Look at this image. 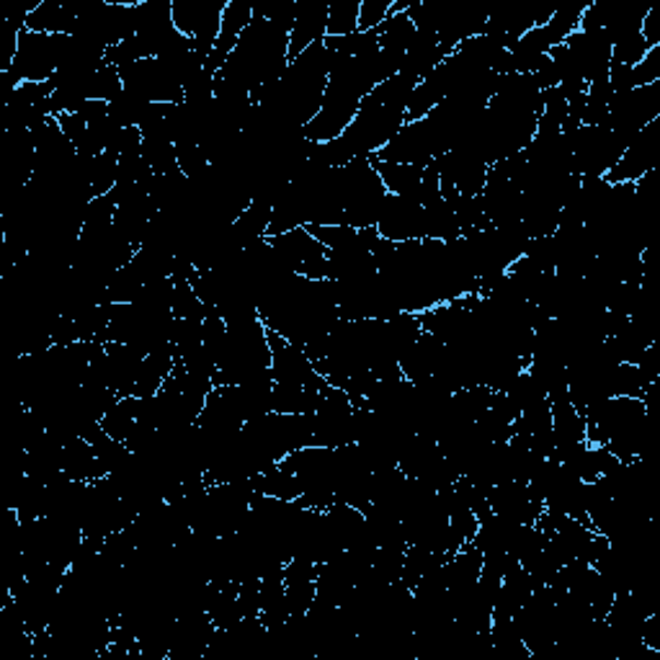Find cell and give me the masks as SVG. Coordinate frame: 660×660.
Instances as JSON below:
<instances>
[{
  "label": "cell",
  "instance_id": "26",
  "mask_svg": "<svg viewBox=\"0 0 660 660\" xmlns=\"http://www.w3.org/2000/svg\"><path fill=\"white\" fill-rule=\"evenodd\" d=\"M150 102L145 98L134 96V93L121 91L117 98L109 104V117L117 121L119 127H142V119H145Z\"/></svg>",
  "mask_w": 660,
  "mask_h": 660
},
{
  "label": "cell",
  "instance_id": "28",
  "mask_svg": "<svg viewBox=\"0 0 660 660\" xmlns=\"http://www.w3.org/2000/svg\"><path fill=\"white\" fill-rule=\"evenodd\" d=\"M121 91H125V85H121L119 68L104 64V68L98 70V73L93 75V81H91V102L111 104Z\"/></svg>",
  "mask_w": 660,
  "mask_h": 660
},
{
  "label": "cell",
  "instance_id": "21",
  "mask_svg": "<svg viewBox=\"0 0 660 660\" xmlns=\"http://www.w3.org/2000/svg\"><path fill=\"white\" fill-rule=\"evenodd\" d=\"M423 229H426L428 240H457L462 238V229H459L455 207H451L449 199H434L423 207Z\"/></svg>",
  "mask_w": 660,
  "mask_h": 660
},
{
  "label": "cell",
  "instance_id": "6",
  "mask_svg": "<svg viewBox=\"0 0 660 660\" xmlns=\"http://www.w3.org/2000/svg\"><path fill=\"white\" fill-rule=\"evenodd\" d=\"M121 85L127 93L145 98L150 104H181L184 102V85L176 81L165 64L157 57L125 64L119 68Z\"/></svg>",
  "mask_w": 660,
  "mask_h": 660
},
{
  "label": "cell",
  "instance_id": "7",
  "mask_svg": "<svg viewBox=\"0 0 660 660\" xmlns=\"http://www.w3.org/2000/svg\"><path fill=\"white\" fill-rule=\"evenodd\" d=\"M271 246L279 250V256L284 258V263L297 276L305 279H328V250L322 248L310 235L307 227L290 229V233L269 238Z\"/></svg>",
  "mask_w": 660,
  "mask_h": 660
},
{
  "label": "cell",
  "instance_id": "4",
  "mask_svg": "<svg viewBox=\"0 0 660 660\" xmlns=\"http://www.w3.org/2000/svg\"><path fill=\"white\" fill-rule=\"evenodd\" d=\"M349 444H356V405L339 387H328L313 413V447L339 449Z\"/></svg>",
  "mask_w": 660,
  "mask_h": 660
},
{
  "label": "cell",
  "instance_id": "9",
  "mask_svg": "<svg viewBox=\"0 0 660 660\" xmlns=\"http://www.w3.org/2000/svg\"><path fill=\"white\" fill-rule=\"evenodd\" d=\"M660 153V117L650 121L637 138L629 142L620 161L604 176L609 184H637L643 176L656 170Z\"/></svg>",
  "mask_w": 660,
  "mask_h": 660
},
{
  "label": "cell",
  "instance_id": "16",
  "mask_svg": "<svg viewBox=\"0 0 660 660\" xmlns=\"http://www.w3.org/2000/svg\"><path fill=\"white\" fill-rule=\"evenodd\" d=\"M449 55L451 49L439 45V39H436L434 34L415 32V39L411 42V47H408V52L403 57V70H400V73H408L413 75L415 81H423V78L432 75Z\"/></svg>",
  "mask_w": 660,
  "mask_h": 660
},
{
  "label": "cell",
  "instance_id": "13",
  "mask_svg": "<svg viewBox=\"0 0 660 660\" xmlns=\"http://www.w3.org/2000/svg\"><path fill=\"white\" fill-rule=\"evenodd\" d=\"M250 21H254V3H250V0H227L225 11H222L217 45H214L212 55L207 57L204 64L210 73H217L222 64L227 62V57L238 47V39L243 37V32H246Z\"/></svg>",
  "mask_w": 660,
  "mask_h": 660
},
{
  "label": "cell",
  "instance_id": "10",
  "mask_svg": "<svg viewBox=\"0 0 660 660\" xmlns=\"http://www.w3.org/2000/svg\"><path fill=\"white\" fill-rule=\"evenodd\" d=\"M375 227L377 233L390 243H408V240L426 238V229H423V207L419 202H413L411 197H394V193H387Z\"/></svg>",
  "mask_w": 660,
  "mask_h": 660
},
{
  "label": "cell",
  "instance_id": "8",
  "mask_svg": "<svg viewBox=\"0 0 660 660\" xmlns=\"http://www.w3.org/2000/svg\"><path fill=\"white\" fill-rule=\"evenodd\" d=\"M269 333V349H271V375H274L276 385H299L313 387V390H328V382L318 375L313 358L305 354V349L294 346V343L284 341L282 335Z\"/></svg>",
  "mask_w": 660,
  "mask_h": 660
},
{
  "label": "cell",
  "instance_id": "14",
  "mask_svg": "<svg viewBox=\"0 0 660 660\" xmlns=\"http://www.w3.org/2000/svg\"><path fill=\"white\" fill-rule=\"evenodd\" d=\"M487 500H491L493 514L504 516V519L514 521V523H537L540 519V514L544 511V506L540 500L532 498V493H529L527 483H498L493 485L491 495H487Z\"/></svg>",
  "mask_w": 660,
  "mask_h": 660
},
{
  "label": "cell",
  "instance_id": "12",
  "mask_svg": "<svg viewBox=\"0 0 660 660\" xmlns=\"http://www.w3.org/2000/svg\"><path fill=\"white\" fill-rule=\"evenodd\" d=\"M328 37V0H299L290 34V62Z\"/></svg>",
  "mask_w": 660,
  "mask_h": 660
},
{
  "label": "cell",
  "instance_id": "1",
  "mask_svg": "<svg viewBox=\"0 0 660 660\" xmlns=\"http://www.w3.org/2000/svg\"><path fill=\"white\" fill-rule=\"evenodd\" d=\"M339 174L343 193V225L354 229L375 227L387 199V189L372 157H356V161L339 168Z\"/></svg>",
  "mask_w": 660,
  "mask_h": 660
},
{
  "label": "cell",
  "instance_id": "29",
  "mask_svg": "<svg viewBox=\"0 0 660 660\" xmlns=\"http://www.w3.org/2000/svg\"><path fill=\"white\" fill-rule=\"evenodd\" d=\"M392 0H362L358 5V32H377L390 16Z\"/></svg>",
  "mask_w": 660,
  "mask_h": 660
},
{
  "label": "cell",
  "instance_id": "30",
  "mask_svg": "<svg viewBox=\"0 0 660 660\" xmlns=\"http://www.w3.org/2000/svg\"><path fill=\"white\" fill-rule=\"evenodd\" d=\"M650 45L643 39V34H635V37L620 42V45L612 47V62L616 64H627V68H635L637 62L643 60L645 55L650 52Z\"/></svg>",
  "mask_w": 660,
  "mask_h": 660
},
{
  "label": "cell",
  "instance_id": "23",
  "mask_svg": "<svg viewBox=\"0 0 660 660\" xmlns=\"http://www.w3.org/2000/svg\"><path fill=\"white\" fill-rule=\"evenodd\" d=\"M379 37V49H387V52L403 55L411 47V42L415 39V24L408 16V11H390V16L385 19V24L377 28Z\"/></svg>",
  "mask_w": 660,
  "mask_h": 660
},
{
  "label": "cell",
  "instance_id": "17",
  "mask_svg": "<svg viewBox=\"0 0 660 660\" xmlns=\"http://www.w3.org/2000/svg\"><path fill=\"white\" fill-rule=\"evenodd\" d=\"M75 21V0H42L39 9L28 13L26 28L37 34H73Z\"/></svg>",
  "mask_w": 660,
  "mask_h": 660
},
{
  "label": "cell",
  "instance_id": "19",
  "mask_svg": "<svg viewBox=\"0 0 660 660\" xmlns=\"http://www.w3.org/2000/svg\"><path fill=\"white\" fill-rule=\"evenodd\" d=\"M250 487L256 495H269L276 500H299L303 498V485H299L297 475H292L282 462L271 464L263 472H258L256 478H250Z\"/></svg>",
  "mask_w": 660,
  "mask_h": 660
},
{
  "label": "cell",
  "instance_id": "18",
  "mask_svg": "<svg viewBox=\"0 0 660 660\" xmlns=\"http://www.w3.org/2000/svg\"><path fill=\"white\" fill-rule=\"evenodd\" d=\"M62 470L64 475L70 480H78V483H93V480L106 478V470L96 455V447H93L91 441H85L83 436L64 444Z\"/></svg>",
  "mask_w": 660,
  "mask_h": 660
},
{
  "label": "cell",
  "instance_id": "20",
  "mask_svg": "<svg viewBox=\"0 0 660 660\" xmlns=\"http://www.w3.org/2000/svg\"><path fill=\"white\" fill-rule=\"evenodd\" d=\"M322 400L320 390L299 385H274V394H271V411L284 415H310L318 411Z\"/></svg>",
  "mask_w": 660,
  "mask_h": 660
},
{
  "label": "cell",
  "instance_id": "2",
  "mask_svg": "<svg viewBox=\"0 0 660 660\" xmlns=\"http://www.w3.org/2000/svg\"><path fill=\"white\" fill-rule=\"evenodd\" d=\"M405 114L408 106H358L354 121L339 138L346 155L351 161L375 157L408 125Z\"/></svg>",
  "mask_w": 660,
  "mask_h": 660
},
{
  "label": "cell",
  "instance_id": "3",
  "mask_svg": "<svg viewBox=\"0 0 660 660\" xmlns=\"http://www.w3.org/2000/svg\"><path fill=\"white\" fill-rule=\"evenodd\" d=\"M70 34H37L21 32L19 55L11 70H5L13 81L21 83H49L60 70L64 47Z\"/></svg>",
  "mask_w": 660,
  "mask_h": 660
},
{
  "label": "cell",
  "instance_id": "24",
  "mask_svg": "<svg viewBox=\"0 0 660 660\" xmlns=\"http://www.w3.org/2000/svg\"><path fill=\"white\" fill-rule=\"evenodd\" d=\"M138 405L140 398H119V403L104 415L102 428L114 441L125 444L127 436L132 434V428L138 426Z\"/></svg>",
  "mask_w": 660,
  "mask_h": 660
},
{
  "label": "cell",
  "instance_id": "22",
  "mask_svg": "<svg viewBox=\"0 0 660 660\" xmlns=\"http://www.w3.org/2000/svg\"><path fill=\"white\" fill-rule=\"evenodd\" d=\"M372 163H375L379 178H382L387 193H394V197H415V191H419L423 170L419 165L411 163H390V161H377V157H372Z\"/></svg>",
  "mask_w": 660,
  "mask_h": 660
},
{
  "label": "cell",
  "instance_id": "5",
  "mask_svg": "<svg viewBox=\"0 0 660 660\" xmlns=\"http://www.w3.org/2000/svg\"><path fill=\"white\" fill-rule=\"evenodd\" d=\"M573 150V174L580 178H601L614 168L627 148L612 129L578 127V132L565 134Z\"/></svg>",
  "mask_w": 660,
  "mask_h": 660
},
{
  "label": "cell",
  "instance_id": "11",
  "mask_svg": "<svg viewBox=\"0 0 660 660\" xmlns=\"http://www.w3.org/2000/svg\"><path fill=\"white\" fill-rule=\"evenodd\" d=\"M565 47L588 85L606 81L609 68H612V45L604 32H576L565 39Z\"/></svg>",
  "mask_w": 660,
  "mask_h": 660
},
{
  "label": "cell",
  "instance_id": "15",
  "mask_svg": "<svg viewBox=\"0 0 660 660\" xmlns=\"http://www.w3.org/2000/svg\"><path fill=\"white\" fill-rule=\"evenodd\" d=\"M282 580L292 614H305L318 593V563L307 557H292L284 563Z\"/></svg>",
  "mask_w": 660,
  "mask_h": 660
},
{
  "label": "cell",
  "instance_id": "25",
  "mask_svg": "<svg viewBox=\"0 0 660 660\" xmlns=\"http://www.w3.org/2000/svg\"><path fill=\"white\" fill-rule=\"evenodd\" d=\"M358 5L362 0L328 3V37H351L358 32Z\"/></svg>",
  "mask_w": 660,
  "mask_h": 660
},
{
  "label": "cell",
  "instance_id": "27",
  "mask_svg": "<svg viewBox=\"0 0 660 660\" xmlns=\"http://www.w3.org/2000/svg\"><path fill=\"white\" fill-rule=\"evenodd\" d=\"M650 382L640 375L635 364H616L612 372V398H643Z\"/></svg>",
  "mask_w": 660,
  "mask_h": 660
},
{
  "label": "cell",
  "instance_id": "31",
  "mask_svg": "<svg viewBox=\"0 0 660 660\" xmlns=\"http://www.w3.org/2000/svg\"><path fill=\"white\" fill-rule=\"evenodd\" d=\"M658 81H660V47H652L650 52L633 68V83L635 89H643V85H652Z\"/></svg>",
  "mask_w": 660,
  "mask_h": 660
}]
</instances>
